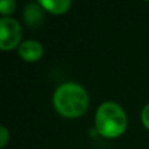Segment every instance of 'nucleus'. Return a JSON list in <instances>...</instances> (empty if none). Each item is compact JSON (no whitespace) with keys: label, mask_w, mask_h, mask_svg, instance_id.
<instances>
[{"label":"nucleus","mask_w":149,"mask_h":149,"mask_svg":"<svg viewBox=\"0 0 149 149\" xmlns=\"http://www.w3.org/2000/svg\"><path fill=\"white\" fill-rule=\"evenodd\" d=\"M24 20L29 28H39L43 24L45 13L39 3H29L24 9Z\"/></svg>","instance_id":"39448f33"},{"label":"nucleus","mask_w":149,"mask_h":149,"mask_svg":"<svg viewBox=\"0 0 149 149\" xmlns=\"http://www.w3.org/2000/svg\"><path fill=\"white\" fill-rule=\"evenodd\" d=\"M21 25L12 17H3L0 20V49L8 51L20 46Z\"/></svg>","instance_id":"7ed1b4c3"},{"label":"nucleus","mask_w":149,"mask_h":149,"mask_svg":"<svg viewBox=\"0 0 149 149\" xmlns=\"http://www.w3.org/2000/svg\"><path fill=\"white\" fill-rule=\"evenodd\" d=\"M141 122L145 126V128L149 130V103L144 106V109L141 111Z\"/></svg>","instance_id":"1a4fd4ad"},{"label":"nucleus","mask_w":149,"mask_h":149,"mask_svg":"<svg viewBox=\"0 0 149 149\" xmlns=\"http://www.w3.org/2000/svg\"><path fill=\"white\" fill-rule=\"evenodd\" d=\"M54 106L64 118H79L86 111L89 105L88 93L76 82H65L54 93Z\"/></svg>","instance_id":"f257e3e1"},{"label":"nucleus","mask_w":149,"mask_h":149,"mask_svg":"<svg viewBox=\"0 0 149 149\" xmlns=\"http://www.w3.org/2000/svg\"><path fill=\"white\" fill-rule=\"evenodd\" d=\"M39 4L45 10L52 13V15H63L71 7L70 0H41Z\"/></svg>","instance_id":"423d86ee"},{"label":"nucleus","mask_w":149,"mask_h":149,"mask_svg":"<svg viewBox=\"0 0 149 149\" xmlns=\"http://www.w3.org/2000/svg\"><path fill=\"white\" fill-rule=\"evenodd\" d=\"M127 128L124 110L115 102H103L95 113V130L106 139L118 137Z\"/></svg>","instance_id":"f03ea898"},{"label":"nucleus","mask_w":149,"mask_h":149,"mask_svg":"<svg viewBox=\"0 0 149 149\" xmlns=\"http://www.w3.org/2000/svg\"><path fill=\"white\" fill-rule=\"evenodd\" d=\"M8 140H9V132L4 126H1V128H0V145H1V148L7 145Z\"/></svg>","instance_id":"6e6552de"},{"label":"nucleus","mask_w":149,"mask_h":149,"mask_svg":"<svg viewBox=\"0 0 149 149\" xmlns=\"http://www.w3.org/2000/svg\"><path fill=\"white\" fill-rule=\"evenodd\" d=\"M16 9V3L13 0H3L0 3V13L3 17H9Z\"/></svg>","instance_id":"0eeeda50"},{"label":"nucleus","mask_w":149,"mask_h":149,"mask_svg":"<svg viewBox=\"0 0 149 149\" xmlns=\"http://www.w3.org/2000/svg\"><path fill=\"white\" fill-rule=\"evenodd\" d=\"M18 55L26 62H37L43 55V47L36 39H28L18 46Z\"/></svg>","instance_id":"20e7f679"}]
</instances>
